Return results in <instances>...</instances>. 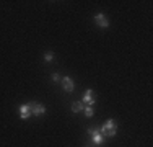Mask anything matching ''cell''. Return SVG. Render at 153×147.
Here are the masks:
<instances>
[{"label":"cell","mask_w":153,"mask_h":147,"mask_svg":"<svg viewBox=\"0 0 153 147\" xmlns=\"http://www.w3.org/2000/svg\"><path fill=\"white\" fill-rule=\"evenodd\" d=\"M62 85H64V90H67V92H74V88H75L74 80L70 77H64L62 79Z\"/></svg>","instance_id":"cell-6"},{"label":"cell","mask_w":153,"mask_h":147,"mask_svg":"<svg viewBox=\"0 0 153 147\" xmlns=\"http://www.w3.org/2000/svg\"><path fill=\"white\" fill-rule=\"evenodd\" d=\"M94 23H96L100 28H104V29H106V28L109 26V21H108V18L104 16L103 13H98V15H94Z\"/></svg>","instance_id":"cell-3"},{"label":"cell","mask_w":153,"mask_h":147,"mask_svg":"<svg viewBox=\"0 0 153 147\" xmlns=\"http://www.w3.org/2000/svg\"><path fill=\"white\" fill-rule=\"evenodd\" d=\"M20 116H21V119H28V118L31 116V108H30V105H21V106H20Z\"/></svg>","instance_id":"cell-7"},{"label":"cell","mask_w":153,"mask_h":147,"mask_svg":"<svg viewBox=\"0 0 153 147\" xmlns=\"http://www.w3.org/2000/svg\"><path fill=\"white\" fill-rule=\"evenodd\" d=\"M44 61H46V62L54 61V52H51V51H47V52H44Z\"/></svg>","instance_id":"cell-10"},{"label":"cell","mask_w":153,"mask_h":147,"mask_svg":"<svg viewBox=\"0 0 153 147\" xmlns=\"http://www.w3.org/2000/svg\"><path fill=\"white\" fill-rule=\"evenodd\" d=\"M52 80H54V82H59V80H60V75H59V74H54V75H52Z\"/></svg>","instance_id":"cell-11"},{"label":"cell","mask_w":153,"mask_h":147,"mask_svg":"<svg viewBox=\"0 0 153 147\" xmlns=\"http://www.w3.org/2000/svg\"><path fill=\"white\" fill-rule=\"evenodd\" d=\"M83 110V103L82 101H74L72 103V111L74 113H78V111H82Z\"/></svg>","instance_id":"cell-8"},{"label":"cell","mask_w":153,"mask_h":147,"mask_svg":"<svg viewBox=\"0 0 153 147\" xmlns=\"http://www.w3.org/2000/svg\"><path fill=\"white\" fill-rule=\"evenodd\" d=\"M83 111H85V116L86 118H91L94 115V111H93V106H90V105H86L85 108H83Z\"/></svg>","instance_id":"cell-9"},{"label":"cell","mask_w":153,"mask_h":147,"mask_svg":"<svg viewBox=\"0 0 153 147\" xmlns=\"http://www.w3.org/2000/svg\"><path fill=\"white\" fill-rule=\"evenodd\" d=\"M88 134L93 137L94 144H101V142L104 141V137L100 134V129H94V128H90V129H88Z\"/></svg>","instance_id":"cell-4"},{"label":"cell","mask_w":153,"mask_h":147,"mask_svg":"<svg viewBox=\"0 0 153 147\" xmlns=\"http://www.w3.org/2000/svg\"><path fill=\"white\" fill-rule=\"evenodd\" d=\"M28 105H30V108H31V115H34V116H39V115H44L46 113V106L42 105V103L31 101V103H28Z\"/></svg>","instance_id":"cell-1"},{"label":"cell","mask_w":153,"mask_h":147,"mask_svg":"<svg viewBox=\"0 0 153 147\" xmlns=\"http://www.w3.org/2000/svg\"><path fill=\"white\" fill-rule=\"evenodd\" d=\"M103 128H104V131H106L108 137H114L116 132H117V128H116V124H114V119H108Z\"/></svg>","instance_id":"cell-2"},{"label":"cell","mask_w":153,"mask_h":147,"mask_svg":"<svg viewBox=\"0 0 153 147\" xmlns=\"http://www.w3.org/2000/svg\"><path fill=\"white\" fill-rule=\"evenodd\" d=\"M83 103H86V105H90V106L94 105V92L93 90H86L85 93H83Z\"/></svg>","instance_id":"cell-5"}]
</instances>
